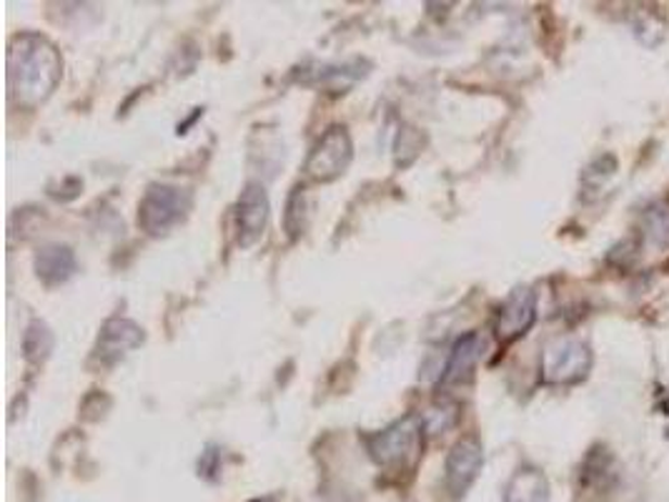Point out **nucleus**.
Wrapping results in <instances>:
<instances>
[{
    "label": "nucleus",
    "mask_w": 669,
    "mask_h": 502,
    "mask_svg": "<svg viewBox=\"0 0 669 502\" xmlns=\"http://www.w3.org/2000/svg\"><path fill=\"white\" fill-rule=\"evenodd\" d=\"M63 76L61 51L40 33H18L8 46V101L33 111L53 96Z\"/></svg>",
    "instance_id": "f257e3e1"
},
{
    "label": "nucleus",
    "mask_w": 669,
    "mask_h": 502,
    "mask_svg": "<svg viewBox=\"0 0 669 502\" xmlns=\"http://www.w3.org/2000/svg\"><path fill=\"white\" fill-rule=\"evenodd\" d=\"M424 419L419 415H407L396 419L386 430L367 438V450L371 460L386 470L414 465L424 444Z\"/></svg>",
    "instance_id": "f03ea898"
},
{
    "label": "nucleus",
    "mask_w": 669,
    "mask_h": 502,
    "mask_svg": "<svg viewBox=\"0 0 669 502\" xmlns=\"http://www.w3.org/2000/svg\"><path fill=\"white\" fill-rule=\"evenodd\" d=\"M191 204V192H186V188L151 184L138 204V226L151 236L169 234L173 226H178L188 217Z\"/></svg>",
    "instance_id": "7ed1b4c3"
},
{
    "label": "nucleus",
    "mask_w": 669,
    "mask_h": 502,
    "mask_svg": "<svg viewBox=\"0 0 669 502\" xmlns=\"http://www.w3.org/2000/svg\"><path fill=\"white\" fill-rule=\"evenodd\" d=\"M592 369V350L577 336H557L542 352V382L567 387L586 380Z\"/></svg>",
    "instance_id": "20e7f679"
},
{
    "label": "nucleus",
    "mask_w": 669,
    "mask_h": 502,
    "mask_svg": "<svg viewBox=\"0 0 669 502\" xmlns=\"http://www.w3.org/2000/svg\"><path fill=\"white\" fill-rule=\"evenodd\" d=\"M351 156H354V146L349 131L344 126H332L319 138V144L313 146L303 171H307V176L311 181L329 184V181L344 176V171L349 169L351 163Z\"/></svg>",
    "instance_id": "39448f33"
},
{
    "label": "nucleus",
    "mask_w": 669,
    "mask_h": 502,
    "mask_svg": "<svg viewBox=\"0 0 669 502\" xmlns=\"http://www.w3.org/2000/svg\"><path fill=\"white\" fill-rule=\"evenodd\" d=\"M484 465V448L479 442L476 434H467L449 450L446 457V490L451 492L454 500H461L467 495V490L472 488L474 480L482 473Z\"/></svg>",
    "instance_id": "423d86ee"
},
{
    "label": "nucleus",
    "mask_w": 669,
    "mask_h": 502,
    "mask_svg": "<svg viewBox=\"0 0 669 502\" xmlns=\"http://www.w3.org/2000/svg\"><path fill=\"white\" fill-rule=\"evenodd\" d=\"M536 322V294L530 286H517L497 309L494 319V334L501 344L517 342L524 336Z\"/></svg>",
    "instance_id": "0eeeda50"
},
{
    "label": "nucleus",
    "mask_w": 669,
    "mask_h": 502,
    "mask_svg": "<svg viewBox=\"0 0 669 502\" xmlns=\"http://www.w3.org/2000/svg\"><path fill=\"white\" fill-rule=\"evenodd\" d=\"M269 194L267 188L261 184H251L244 186L241 196H238L236 204V242L238 246H244V249H249L259 238L263 236V229L269 224Z\"/></svg>",
    "instance_id": "6e6552de"
},
{
    "label": "nucleus",
    "mask_w": 669,
    "mask_h": 502,
    "mask_svg": "<svg viewBox=\"0 0 669 502\" xmlns=\"http://www.w3.org/2000/svg\"><path fill=\"white\" fill-rule=\"evenodd\" d=\"M144 344V329L131 322V319H109L98 334L96 357L111 365V362L126 357L131 350Z\"/></svg>",
    "instance_id": "1a4fd4ad"
},
{
    "label": "nucleus",
    "mask_w": 669,
    "mask_h": 502,
    "mask_svg": "<svg viewBox=\"0 0 669 502\" xmlns=\"http://www.w3.org/2000/svg\"><path fill=\"white\" fill-rule=\"evenodd\" d=\"M482 347H484V342L476 332H469L461 336V340H457V344L451 347L449 359H446L439 384L449 387V384H464L472 380L476 362L479 357H482Z\"/></svg>",
    "instance_id": "9d476101"
},
{
    "label": "nucleus",
    "mask_w": 669,
    "mask_h": 502,
    "mask_svg": "<svg viewBox=\"0 0 669 502\" xmlns=\"http://www.w3.org/2000/svg\"><path fill=\"white\" fill-rule=\"evenodd\" d=\"M33 267H36V274L44 284H63L76 274V254L65 244H46L38 249Z\"/></svg>",
    "instance_id": "9b49d317"
},
{
    "label": "nucleus",
    "mask_w": 669,
    "mask_h": 502,
    "mask_svg": "<svg viewBox=\"0 0 669 502\" xmlns=\"http://www.w3.org/2000/svg\"><path fill=\"white\" fill-rule=\"evenodd\" d=\"M549 480L540 467H519L504 490V502H549Z\"/></svg>",
    "instance_id": "f8f14e48"
},
{
    "label": "nucleus",
    "mask_w": 669,
    "mask_h": 502,
    "mask_svg": "<svg viewBox=\"0 0 669 502\" xmlns=\"http://www.w3.org/2000/svg\"><path fill=\"white\" fill-rule=\"evenodd\" d=\"M642 249L669 254V199L649 204L642 213Z\"/></svg>",
    "instance_id": "ddd939ff"
},
{
    "label": "nucleus",
    "mask_w": 669,
    "mask_h": 502,
    "mask_svg": "<svg viewBox=\"0 0 669 502\" xmlns=\"http://www.w3.org/2000/svg\"><path fill=\"white\" fill-rule=\"evenodd\" d=\"M51 350H53L51 329L40 322V319L30 322L26 334H23V355H26V359L30 365H40V362H46L48 355H51Z\"/></svg>",
    "instance_id": "4468645a"
},
{
    "label": "nucleus",
    "mask_w": 669,
    "mask_h": 502,
    "mask_svg": "<svg viewBox=\"0 0 669 502\" xmlns=\"http://www.w3.org/2000/svg\"><path fill=\"white\" fill-rule=\"evenodd\" d=\"M457 417H459V407L457 405H442V407H432L429 413L421 417L424 419V430L432 432V434H439V432H446L449 427L457 425Z\"/></svg>",
    "instance_id": "2eb2a0df"
},
{
    "label": "nucleus",
    "mask_w": 669,
    "mask_h": 502,
    "mask_svg": "<svg viewBox=\"0 0 669 502\" xmlns=\"http://www.w3.org/2000/svg\"><path fill=\"white\" fill-rule=\"evenodd\" d=\"M213 473H219V452L209 448L201 455V460H198V475L203 477H211Z\"/></svg>",
    "instance_id": "dca6fc26"
},
{
    "label": "nucleus",
    "mask_w": 669,
    "mask_h": 502,
    "mask_svg": "<svg viewBox=\"0 0 669 502\" xmlns=\"http://www.w3.org/2000/svg\"><path fill=\"white\" fill-rule=\"evenodd\" d=\"M251 502H276L274 498H259V500H251Z\"/></svg>",
    "instance_id": "f3484780"
}]
</instances>
